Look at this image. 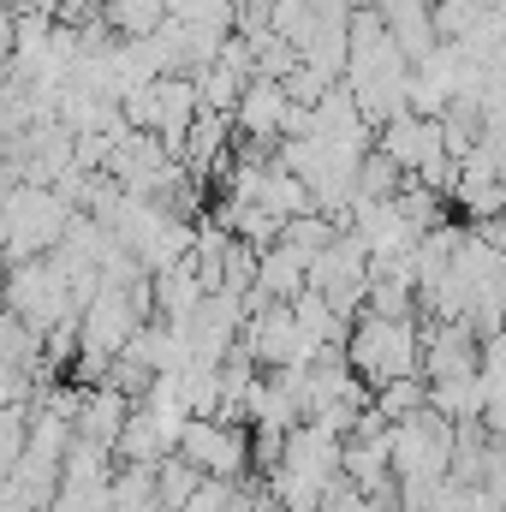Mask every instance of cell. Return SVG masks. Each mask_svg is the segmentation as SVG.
<instances>
[{
    "mask_svg": "<svg viewBox=\"0 0 506 512\" xmlns=\"http://www.w3.org/2000/svg\"><path fill=\"white\" fill-rule=\"evenodd\" d=\"M346 364L370 387L399 382V376H423V316L358 310L352 334H346Z\"/></svg>",
    "mask_w": 506,
    "mask_h": 512,
    "instance_id": "cell-1",
    "label": "cell"
},
{
    "mask_svg": "<svg viewBox=\"0 0 506 512\" xmlns=\"http://www.w3.org/2000/svg\"><path fill=\"white\" fill-rule=\"evenodd\" d=\"M72 215H78V209H72L54 185L18 179V185L0 191V245H6L12 262H18V256H48L60 239H66Z\"/></svg>",
    "mask_w": 506,
    "mask_h": 512,
    "instance_id": "cell-2",
    "label": "cell"
},
{
    "mask_svg": "<svg viewBox=\"0 0 506 512\" xmlns=\"http://www.w3.org/2000/svg\"><path fill=\"white\" fill-rule=\"evenodd\" d=\"M0 304H6L18 322H30L36 334H48L54 322L78 316L72 268H66L54 251H48V256H18V262L6 268V280H0Z\"/></svg>",
    "mask_w": 506,
    "mask_h": 512,
    "instance_id": "cell-3",
    "label": "cell"
},
{
    "mask_svg": "<svg viewBox=\"0 0 506 512\" xmlns=\"http://www.w3.org/2000/svg\"><path fill=\"white\" fill-rule=\"evenodd\" d=\"M245 352H251L262 370H292V364H316L328 346H316L310 334H304V322H298V310H292V298H268V304H251V316H245V340H239Z\"/></svg>",
    "mask_w": 506,
    "mask_h": 512,
    "instance_id": "cell-4",
    "label": "cell"
},
{
    "mask_svg": "<svg viewBox=\"0 0 506 512\" xmlns=\"http://www.w3.org/2000/svg\"><path fill=\"white\" fill-rule=\"evenodd\" d=\"M251 447H256V435H251L245 417H191L185 435H179V453H185L203 477H233V483L256 471Z\"/></svg>",
    "mask_w": 506,
    "mask_h": 512,
    "instance_id": "cell-5",
    "label": "cell"
},
{
    "mask_svg": "<svg viewBox=\"0 0 506 512\" xmlns=\"http://www.w3.org/2000/svg\"><path fill=\"white\" fill-rule=\"evenodd\" d=\"M310 286L340 310V316H358L364 310V298H370V251H364V239L346 227L328 251L310 256Z\"/></svg>",
    "mask_w": 506,
    "mask_h": 512,
    "instance_id": "cell-6",
    "label": "cell"
},
{
    "mask_svg": "<svg viewBox=\"0 0 506 512\" xmlns=\"http://www.w3.org/2000/svg\"><path fill=\"white\" fill-rule=\"evenodd\" d=\"M483 370V334L471 322H423V382H447V376H471Z\"/></svg>",
    "mask_w": 506,
    "mask_h": 512,
    "instance_id": "cell-7",
    "label": "cell"
},
{
    "mask_svg": "<svg viewBox=\"0 0 506 512\" xmlns=\"http://www.w3.org/2000/svg\"><path fill=\"white\" fill-rule=\"evenodd\" d=\"M286 114H292V96H286V84L280 78H251L245 90H239V108H233V126L239 137H251V143H280V126H286Z\"/></svg>",
    "mask_w": 506,
    "mask_h": 512,
    "instance_id": "cell-8",
    "label": "cell"
},
{
    "mask_svg": "<svg viewBox=\"0 0 506 512\" xmlns=\"http://www.w3.org/2000/svg\"><path fill=\"white\" fill-rule=\"evenodd\" d=\"M149 292H155V316H161V322H191L197 304L209 298V286H203V274H197L191 256L155 268V274H149Z\"/></svg>",
    "mask_w": 506,
    "mask_h": 512,
    "instance_id": "cell-9",
    "label": "cell"
},
{
    "mask_svg": "<svg viewBox=\"0 0 506 512\" xmlns=\"http://www.w3.org/2000/svg\"><path fill=\"white\" fill-rule=\"evenodd\" d=\"M304 286H310V256L292 251L286 239L262 245V268H256V292H251V304H268V298H298Z\"/></svg>",
    "mask_w": 506,
    "mask_h": 512,
    "instance_id": "cell-10",
    "label": "cell"
},
{
    "mask_svg": "<svg viewBox=\"0 0 506 512\" xmlns=\"http://www.w3.org/2000/svg\"><path fill=\"white\" fill-rule=\"evenodd\" d=\"M131 405L137 399H126L114 382H96L90 393H84V411H78V435H90V441H102V447H114L120 441V429H126Z\"/></svg>",
    "mask_w": 506,
    "mask_h": 512,
    "instance_id": "cell-11",
    "label": "cell"
},
{
    "mask_svg": "<svg viewBox=\"0 0 506 512\" xmlns=\"http://www.w3.org/2000/svg\"><path fill=\"white\" fill-rule=\"evenodd\" d=\"M483 399H489L483 370H471V376H447V382H429V405H435L447 423H477V417H483Z\"/></svg>",
    "mask_w": 506,
    "mask_h": 512,
    "instance_id": "cell-12",
    "label": "cell"
},
{
    "mask_svg": "<svg viewBox=\"0 0 506 512\" xmlns=\"http://www.w3.org/2000/svg\"><path fill=\"white\" fill-rule=\"evenodd\" d=\"M167 18H173V12H167V0H108V6H102V24H108L114 36H126V42L155 36Z\"/></svg>",
    "mask_w": 506,
    "mask_h": 512,
    "instance_id": "cell-13",
    "label": "cell"
},
{
    "mask_svg": "<svg viewBox=\"0 0 506 512\" xmlns=\"http://www.w3.org/2000/svg\"><path fill=\"white\" fill-rule=\"evenodd\" d=\"M197 489H203V471H197L179 447H173L167 459H155V507L161 512H179Z\"/></svg>",
    "mask_w": 506,
    "mask_h": 512,
    "instance_id": "cell-14",
    "label": "cell"
},
{
    "mask_svg": "<svg viewBox=\"0 0 506 512\" xmlns=\"http://www.w3.org/2000/svg\"><path fill=\"white\" fill-rule=\"evenodd\" d=\"M399 185H405V167L387 155V149H364V161H358V197H376V203H387V197H399Z\"/></svg>",
    "mask_w": 506,
    "mask_h": 512,
    "instance_id": "cell-15",
    "label": "cell"
},
{
    "mask_svg": "<svg viewBox=\"0 0 506 512\" xmlns=\"http://www.w3.org/2000/svg\"><path fill=\"white\" fill-rule=\"evenodd\" d=\"M423 405H429V382H423V376H399V382L376 387V411L387 423H399V417H411V411H423Z\"/></svg>",
    "mask_w": 506,
    "mask_h": 512,
    "instance_id": "cell-16",
    "label": "cell"
},
{
    "mask_svg": "<svg viewBox=\"0 0 506 512\" xmlns=\"http://www.w3.org/2000/svg\"><path fill=\"white\" fill-rule=\"evenodd\" d=\"M30 411L36 405H0V477L18 465V453L30 441Z\"/></svg>",
    "mask_w": 506,
    "mask_h": 512,
    "instance_id": "cell-17",
    "label": "cell"
},
{
    "mask_svg": "<svg viewBox=\"0 0 506 512\" xmlns=\"http://www.w3.org/2000/svg\"><path fill=\"white\" fill-rule=\"evenodd\" d=\"M483 429L506 441V382H489V399H483Z\"/></svg>",
    "mask_w": 506,
    "mask_h": 512,
    "instance_id": "cell-18",
    "label": "cell"
},
{
    "mask_svg": "<svg viewBox=\"0 0 506 512\" xmlns=\"http://www.w3.org/2000/svg\"><path fill=\"white\" fill-rule=\"evenodd\" d=\"M221 512H280V501H274V495H256V489H245V477H239Z\"/></svg>",
    "mask_w": 506,
    "mask_h": 512,
    "instance_id": "cell-19",
    "label": "cell"
},
{
    "mask_svg": "<svg viewBox=\"0 0 506 512\" xmlns=\"http://www.w3.org/2000/svg\"><path fill=\"white\" fill-rule=\"evenodd\" d=\"M12 60H18V12L0 6V78L12 72Z\"/></svg>",
    "mask_w": 506,
    "mask_h": 512,
    "instance_id": "cell-20",
    "label": "cell"
},
{
    "mask_svg": "<svg viewBox=\"0 0 506 512\" xmlns=\"http://www.w3.org/2000/svg\"><path fill=\"white\" fill-rule=\"evenodd\" d=\"M6 268H12V256H6V245H0V280H6Z\"/></svg>",
    "mask_w": 506,
    "mask_h": 512,
    "instance_id": "cell-21",
    "label": "cell"
}]
</instances>
